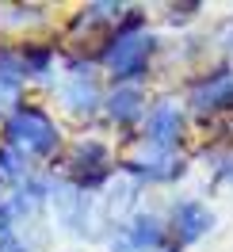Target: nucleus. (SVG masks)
Here are the masks:
<instances>
[{
    "instance_id": "1",
    "label": "nucleus",
    "mask_w": 233,
    "mask_h": 252,
    "mask_svg": "<svg viewBox=\"0 0 233 252\" xmlns=\"http://www.w3.org/2000/svg\"><path fill=\"white\" fill-rule=\"evenodd\" d=\"M138 23H141L138 16H130L123 23V31L111 34L107 46H103V54H100L103 69H107L115 80H134V77H141L145 65H149V54H153L157 38L149 31H141Z\"/></svg>"
},
{
    "instance_id": "2",
    "label": "nucleus",
    "mask_w": 233,
    "mask_h": 252,
    "mask_svg": "<svg viewBox=\"0 0 233 252\" xmlns=\"http://www.w3.org/2000/svg\"><path fill=\"white\" fill-rule=\"evenodd\" d=\"M4 138L12 145V153H19V157H54V149L62 142L54 119L42 107H34V103H19L8 115Z\"/></svg>"
},
{
    "instance_id": "3",
    "label": "nucleus",
    "mask_w": 233,
    "mask_h": 252,
    "mask_svg": "<svg viewBox=\"0 0 233 252\" xmlns=\"http://www.w3.org/2000/svg\"><path fill=\"white\" fill-rule=\"evenodd\" d=\"M191 107L195 115H222L233 111V69H214L191 88Z\"/></svg>"
},
{
    "instance_id": "4",
    "label": "nucleus",
    "mask_w": 233,
    "mask_h": 252,
    "mask_svg": "<svg viewBox=\"0 0 233 252\" xmlns=\"http://www.w3.org/2000/svg\"><path fill=\"white\" fill-rule=\"evenodd\" d=\"M69 172L77 180V188H96L111 176V153L107 145L100 142H80L73 149V160H69Z\"/></svg>"
},
{
    "instance_id": "5",
    "label": "nucleus",
    "mask_w": 233,
    "mask_h": 252,
    "mask_svg": "<svg viewBox=\"0 0 233 252\" xmlns=\"http://www.w3.org/2000/svg\"><path fill=\"white\" fill-rule=\"evenodd\" d=\"M165 241V225L153 218V214H138V218L123 221V229L115 233V241H111V249L115 252H145V249H165L161 245Z\"/></svg>"
},
{
    "instance_id": "6",
    "label": "nucleus",
    "mask_w": 233,
    "mask_h": 252,
    "mask_svg": "<svg viewBox=\"0 0 233 252\" xmlns=\"http://www.w3.org/2000/svg\"><path fill=\"white\" fill-rule=\"evenodd\" d=\"M180 138H184V111L176 103H157L145 115V142L157 149H172Z\"/></svg>"
},
{
    "instance_id": "7",
    "label": "nucleus",
    "mask_w": 233,
    "mask_h": 252,
    "mask_svg": "<svg viewBox=\"0 0 233 252\" xmlns=\"http://www.w3.org/2000/svg\"><path fill=\"white\" fill-rule=\"evenodd\" d=\"M62 103L73 115H92L96 103H100V84H96V73L84 65V69H73L69 80L62 84Z\"/></svg>"
},
{
    "instance_id": "8",
    "label": "nucleus",
    "mask_w": 233,
    "mask_h": 252,
    "mask_svg": "<svg viewBox=\"0 0 233 252\" xmlns=\"http://www.w3.org/2000/svg\"><path fill=\"white\" fill-rule=\"evenodd\" d=\"M214 225V218H210V210L202 203H176L172 206V233H176V241L180 245H195L206 229Z\"/></svg>"
},
{
    "instance_id": "9",
    "label": "nucleus",
    "mask_w": 233,
    "mask_h": 252,
    "mask_svg": "<svg viewBox=\"0 0 233 252\" xmlns=\"http://www.w3.org/2000/svg\"><path fill=\"white\" fill-rule=\"evenodd\" d=\"M126 168L138 180H172V176L184 172L180 157L172 149H157V145H149V153H138L134 160H126Z\"/></svg>"
},
{
    "instance_id": "10",
    "label": "nucleus",
    "mask_w": 233,
    "mask_h": 252,
    "mask_svg": "<svg viewBox=\"0 0 233 252\" xmlns=\"http://www.w3.org/2000/svg\"><path fill=\"white\" fill-rule=\"evenodd\" d=\"M107 115H111V123H119V126H134L145 115V99H141V92L134 84H123V88H115L107 95Z\"/></svg>"
},
{
    "instance_id": "11",
    "label": "nucleus",
    "mask_w": 233,
    "mask_h": 252,
    "mask_svg": "<svg viewBox=\"0 0 233 252\" xmlns=\"http://www.w3.org/2000/svg\"><path fill=\"white\" fill-rule=\"evenodd\" d=\"M19 54H23V73L27 77H42L50 69V62H54V54L46 46H23Z\"/></svg>"
},
{
    "instance_id": "12",
    "label": "nucleus",
    "mask_w": 233,
    "mask_h": 252,
    "mask_svg": "<svg viewBox=\"0 0 233 252\" xmlns=\"http://www.w3.org/2000/svg\"><path fill=\"white\" fill-rule=\"evenodd\" d=\"M19 88H23V80L12 77V73H0V111H16L19 103Z\"/></svg>"
},
{
    "instance_id": "13",
    "label": "nucleus",
    "mask_w": 233,
    "mask_h": 252,
    "mask_svg": "<svg viewBox=\"0 0 233 252\" xmlns=\"http://www.w3.org/2000/svg\"><path fill=\"white\" fill-rule=\"evenodd\" d=\"M0 252H27V249H23V241L16 233H4L0 237Z\"/></svg>"
},
{
    "instance_id": "14",
    "label": "nucleus",
    "mask_w": 233,
    "mask_h": 252,
    "mask_svg": "<svg viewBox=\"0 0 233 252\" xmlns=\"http://www.w3.org/2000/svg\"><path fill=\"white\" fill-rule=\"evenodd\" d=\"M157 252H180V249H176V245H165V249H157Z\"/></svg>"
}]
</instances>
